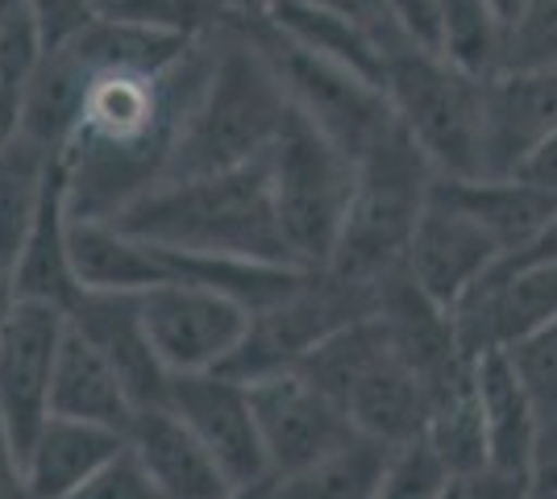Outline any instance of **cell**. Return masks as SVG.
Here are the masks:
<instances>
[{"instance_id": "1", "label": "cell", "mask_w": 557, "mask_h": 499, "mask_svg": "<svg viewBox=\"0 0 557 499\" xmlns=\"http://www.w3.org/2000/svg\"><path fill=\"white\" fill-rule=\"evenodd\" d=\"M212 38L166 34L100 9L71 34L88 67L79 113L59 150L71 221H113L163 184L175 134L209 75Z\"/></svg>"}, {"instance_id": "2", "label": "cell", "mask_w": 557, "mask_h": 499, "mask_svg": "<svg viewBox=\"0 0 557 499\" xmlns=\"http://www.w3.org/2000/svg\"><path fill=\"white\" fill-rule=\"evenodd\" d=\"M121 234L200 259L296 266L278 234L267 154L200 179H163L109 221ZM304 271V266H300Z\"/></svg>"}, {"instance_id": "3", "label": "cell", "mask_w": 557, "mask_h": 499, "mask_svg": "<svg viewBox=\"0 0 557 499\" xmlns=\"http://www.w3.org/2000/svg\"><path fill=\"white\" fill-rule=\"evenodd\" d=\"M287 113L292 100L242 22L216 29L209 75L175 134L163 179H200L255 163L275 146Z\"/></svg>"}, {"instance_id": "4", "label": "cell", "mask_w": 557, "mask_h": 499, "mask_svg": "<svg viewBox=\"0 0 557 499\" xmlns=\"http://www.w3.org/2000/svg\"><path fill=\"white\" fill-rule=\"evenodd\" d=\"M383 59V92L395 121L412 134L442 179L487 175V79L462 72L437 50L408 42L399 29L371 25Z\"/></svg>"}, {"instance_id": "5", "label": "cell", "mask_w": 557, "mask_h": 499, "mask_svg": "<svg viewBox=\"0 0 557 499\" xmlns=\"http://www.w3.org/2000/svg\"><path fill=\"white\" fill-rule=\"evenodd\" d=\"M433 184H437V166L395 121L358 159L354 200L325 271L379 291V284L404 266L412 234L429 209Z\"/></svg>"}, {"instance_id": "6", "label": "cell", "mask_w": 557, "mask_h": 499, "mask_svg": "<svg viewBox=\"0 0 557 499\" xmlns=\"http://www.w3.org/2000/svg\"><path fill=\"white\" fill-rule=\"evenodd\" d=\"M296 371L312 387H321L367 441L404 450L429 428V396L412 366L395 354L392 337L374 312L321 341Z\"/></svg>"}, {"instance_id": "7", "label": "cell", "mask_w": 557, "mask_h": 499, "mask_svg": "<svg viewBox=\"0 0 557 499\" xmlns=\"http://www.w3.org/2000/svg\"><path fill=\"white\" fill-rule=\"evenodd\" d=\"M267 171H271L278 234L287 241L292 262L304 271H325L354 200L358 163L300 109H292L283 121V134L267 150Z\"/></svg>"}, {"instance_id": "8", "label": "cell", "mask_w": 557, "mask_h": 499, "mask_svg": "<svg viewBox=\"0 0 557 499\" xmlns=\"http://www.w3.org/2000/svg\"><path fill=\"white\" fill-rule=\"evenodd\" d=\"M242 29L275 67L292 109H300L354 163L395 125L392 100L371 75L354 72L342 59L296 42L271 17H242Z\"/></svg>"}, {"instance_id": "9", "label": "cell", "mask_w": 557, "mask_h": 499, "mask_svg": "<svg viewBox=\"0 0 557 499\" xmlns=\"http://www.w3.org/2000/svg\"><path fill=\"white\" fill-rule=\"evenodd\" d=\"M371 312L374 287L349 284L333 271H308L287 296L250 312V329L221 371L237 383L296 371L321 341Z\"/></svg>"}, {"instance_id": "10", "label": "cell", "mask_w": 557, "mask_h": 499, "mask_svg": "<svg viewBox=\"0 0 557 499\" xmlns=\"http://www.w3.org/2000/svg\"><path fill=\"white\" fill-rule=\"evenodd\" d=\"M449 316L470 358L511 354L520 341L557 321V262L504 254Z\"/></svg>"}, {"instance_id": "11", "label": "cell", "mask_w": 557, "mask_h": 499, "mask_svg": "<svg viewBox=\"0 0 557 499\" xmlns=\"http://www.w3.org/2000/svg\"><path fill=\"white\" fill-rule=\"evenodd\" d=\"M141 316L171 375L221 371L250 329V309L209 284H163L141 291Z\"/></svg>"}, {"instance_id": "12", "label": "cell", "mask_w": 557, "mask_h": 499, "mask_svg": "<svg viewBox=\"0 0 557 499\" xmlns=\"http://www.w3.org/2000/svg\"><path fill=\"white\" fill-rule=\"evenodd\" d=\"M67 333V312L42 300H13L0 329V425L13 450L29 453L34 437L50 421L54 362Z\"/></svg>"}, {"instance_id": "13", "label": "cell", "mask_w": 557, "mask_h": 499, "mask_svg": "<svg viewBox=\"0 0 557 499\" xmlns=\"http://www.w3.org/2000/svg\"><path fill=\"white\" fill-rule=\"evenodd\" d=\"M166 404L180 412L200 446L216 458L233 491H246L271 478V462L258 437L250 387L230 379L225 371H205V375H171Z\"/></svg>"}, {"instance_id": "14", "label": "cell", "mask_w": 557, "mask_h": 499, "mask_svg": "<svg viewBox=\"0 0 557 499\" xmlns=\"http://www.w3.org/2000/svg\"><path fill=\"white\" fill-rule=\"evenodd\" d=\"M246 387H250L258 437H262V450L271 462V475L300 471L358 437L346 412L333 404L321 387L304 379L300 371L267 375Z\"/></svg>"}, {"instance_id": "15", "label": "cell", "mask_w": 557, "mask_h": 499, "mask_svg": "<svg viewBox=\"0 0 557 499\" xmlns=\"http://www.w3.org/2000/svg\"><path fill=\"white\" fill-rule=\"evenodd\" d=\"M499 259H504V250L495 246L487 229L433 191L417 234H412V246L404 254V271L412 275V284L429 300H437L445 312H454L458 300Z\"/></svg>"}, {"instance_id": "16", "label": "cell", "mask_w": 557, "mask_h": 499, "mask_svg": "<svg viewBox=\"0 0 557 499\" xmlns=\"http://www.w3.org/2000/svg\"><path fill=\"white\" fill-rule=\"evenodd\" d=\"M71 329H79L104 362L113 366L129 400L138 408L166 404L171 371L154 350L146 316H141V291H109V287H84L79 300L67 309Z\"/></svg>"}, {"instance_id": "17", "label": "cell", "mask_w": 557, "mask_h": 499, "mask_svg": "<svg viewBox=\"0 0 557 499\" xmlns=\"http://www.w3.org/2000/svg\"><path fill=\"white\" fill-rule=\"evenodd\" d=\"M125 446L138 458L159 499H230L233 487L200 437L171 404L138 408L125 428Z\"/></svg>"}, {"instance_id": "18", "label": "cell", "mask_w": 557, "mask_h": 499, "mask_svg": "<svg viewBox=\"0 0 557 499\" xmlns=\"http://www.w3.org/2000/svg\"><path fill=\"white\" fill-rule=\"evenodd\" d=\"M557 129V67L487 79V175H516Z\"/></svg>"}, {"instance_id": "19", "label": "cell", "mask_w": 557, "mask_h": 499, "mask_svg": "<svg viewBox=\"0 0 557 499\" xmlns=\"http://www.w3.org/2000/svg\"><path fill=\"white\" fill-rule=\"evenodd\" d=\"M433 191L449 200L454 209H462L466 216H474L504 254L529 250L557 216V196L533 188L516 175H474V179H442L437 175Z\"/></svg>"}, {"instance_id": "20", "label": "cell", "mask_w": 557, "mask_h": 499, "mask_svg": "<svg viewBox=\"0 0 557 499\" xmlns=\"http://www.w3.org/2000/svg\"><path fill=\"white\" fill-rule=\"evenodd\" d=\"M125 450V433L71 416H50L25 453V478L34 499H71L96 471Z\"/></svg>"}, {"instance_id": "21", "label": "cell", "mask_w": 557, "mask_h": 499, "mask_svg": "<svg viewBox=\"0 0 557 499\" xmlns=\"http://www.w3.org/2000/svg\"><path fill=\"white\" fill-rule=\"evenodd\" d=\"M138 404L129 400L125 383L104 354L79 329L63 333L59 346V362H54V387H50V416H71V421H88V425H104L125 433L134 421Z\"/></svg>"}, {"instance_id": "22", "label": "cell", "mask_w": 557, "mask_h": 499, "mask_svg": "<svg viewBox=\"0 0 557 499\" xmlns=\"http://www.w3.org/2000/svg\"><path fill=\"white\" fill-rule=\"evenodd\" d=\"M474 383L487 428V471L516 475L529 483V458L536 441V404L516 375L508 354L474 358Z\"/></svg>"}, {"instance_id": "23", "label": "cell", "mask_w": 557, "mask_h": 499, "mask_svg": "<svg viewBox=\"0 0 557 499\" xmlns=\"http://www.w3.org/2000/svg\"><path fill=\"white\" fill-rule=\"evenodd\" d=\"M71 213H67V175L63 163L54 171L47 191V204L38 213V225L25 241L22 259L13 266V291L22 300H42L54 309L67 312L79 300V275H75V262H71Z\"/></svg>"}, {"instance_id": "24", "label": "cell", "mask_w": 557, "mask_h": 499, "mask_svg": "<svg viewBox=\"0 0 557 499\" xmlns=\"http://www.w3.org/2000/svg\"><path fill=\"white\" fill-rule=\"evenodd\" d=\"M54 171H59V150L38 142L25 129L0 150V275L9 279L47 204Z\"/></svg>"}, {"instance_id": "25", "label": "cell", "mask_w": 557, "mask_h": 499, "mask_svg": "<svg viewBox=\"0 0 557 499\" xmlns=\"http://www.w3.org/2000/svg\"><path fill=\"white\" fill-rule=\"evenodd\" d=\"M392 453L395 450L379 441L354 437L342 450L325 453L300 471L271 475L258 487V499H374L392 466Z\"/></svg>"}, {"instance_id": "26", "label": "cell", "mask_w": 557, "mask_h": 499, "mask_svg": "<svg viewBox=\"0 0 557 499\" xmlns=\"http://www.w3.org/2000/svg\"><path fill=\"white\" fill-rule=\"evenodd\" d=\"M557 67V0H520V13L508 25L504 72Z\"/></svg>"}, {"instance_id": "27", "label": "cell", "mask_w": 557, "mask_h": 499, "mask_svg": "<svg viewBox=\"0 0 557 499\" xmlns=\"http://www.w3.org/2000/svg\"><path fill=\"white\" fill-rule=\"evenodd\" d=\"M454 483V471L442 462L429 437L392 453V466L383 475V487L374 499H442L445 487Z\"/></svg>"}, {"instance_id": "28", "label": "cell", "mask_w": 557, "mask_h": 499, "mask_svg": "<svg viewBox=\"0 0 557 499\" xmlns=\"http://www.w3.org/2000/svg\"><path fill=\"white\" fill-rule=\"evenodd\" d=\"M511 366L524 383L529 400L536 404V416H554L557 412V321L533 333L529 341H520L511 350Z\"/></svg>"}, {"instance_id": "29", "label": "cell", "mask_w": 557, "mask_h": 499, "mask_svg": "<svg viewBox=\"0 0 557 499\" xmlns=\"http://www.w3.org/2000/svg\"><path fill=\"white\" fill-rule=\"evenodd\" d=\"M379 17L399 29L408 42L442 54V25H445V0H374Z\"/></svg>"}, {"instance_id": "30", "label": "cell", "mask_w": 557, "mask_h": 499, "mask_svg": "<svg viewBox=\"0 0 557 499\" xmlns=\"http://www.w3.org/2000/svg\"><path fill=\"white\" fill-rule=\"evenodd\" d=\"M71 499H159V491H154V483L146 478L138 458L125 446L104 471H96Z\"/></svg>"}, {"instance_id": "31", "label": "cell", "mask_w": 557, "mask_h": 499, "mask_svg": "<svg viewBox=\"0 0 557 499\" xmlns=\"http://www.w3.org/2000/svg\"><path fill=\"white\" fill-rule=\"evenodd\" d=\"M529 499H557V412L536 416V441L529 458Z\"/></svg>"}, {"instance_id": "32", "label": "cell", "mask_w": 557, "mask_h": 499, "mask_svg": "<svg viewBox=\"0 0 557 499\" xmlns=\"http://www.w3.org/2000/svg\"><path fill=\"white\" fill-rule=\"evenodd\" d=\"M458 499H529V483L483 466L479 475L458 478Z\"/></svg>"}, {"instance_id": "33", "label": "cell", "mask_w": 557, "mask_h": 499, "mask_svg": "<svg viewBox=\"0 0 557 499\" xmlns=\"http://www.w3.org/2000/svg\"><path fill=\"white\" fill-rule=\"evenodd\" d=\"M516 179H524V184H533V188L557 196V129L545 138V142L536 146L524 163H520Z\"/></svg>"}, {"instance_id": "34", "label": "cell", "mask_w": 557, "mask_h": 499, "mask_svg": "<svg viewBox=\"0 0 557 499\" xmlns=\"http://www.w3.org/2000/svg\"><path fill=\"white\" fill-rule=\"evenodd\" d=\"M0 499H34L29 496V478H25L22 453L13 450L4 425H0Z\"/></svg>"}, {"instance_id": "35", "label": "cell", "mask_w": 557, "mask_h": 499, "mask_svg": "<svg viewBox=\"0 0 557 499\" xmlns=\"http://www.w3.org/2000/svg\"><path fill=\"white\" fill-rule=\"evenodd\" d=\"M22 100H25L22 88H13V84L0 79V150L22 134Z\"/></svg>"}, {"instance_id": "36", "label": "cell", "mask_w": 557, "mask_h": 499, "mask_svg": "<svg viewBox=\"0 0 557 499\" xmlns=\"http://www.w3.org/2000/svg\"><path fill=\"white\" fill-rule=\"evenodd\" d=\"M520 259H554L557 262V216L545 225V234H541L529 250H520Z\"/></svg>"}, {"instance_id": "37", "label": "cell", "mask_w": 557, "mask_h": 499, "mask_svg": "<svg viewBox=\"0 0 557 499\" xmlns=\"http://www.w3.org/2000/svg\"><path fill=\"white\" fill-rule=\"evenodd\" d=\"M13 300H17L13 279H9V275H0V329H4V316H9V309H13Z\"/></svg>"}, {"instance_id": "38", "label": "cell", "mask_w": 557, "mask_h": 499, "mask_svg": "<svg viewBox=\"0 0 557 499\" xmlns=\"http://www.w3.org/2000/svg\"><path fill=\"white\" fill-rule=\"evenodd\" d=\"M487 4L499 13V22H504V25H511V22H516V13H520V0H487Z\"/></svg>"}, {"instance_id": "39", "label": "cell", "mask_w": 557, "mask_h": 499, "mask_svg": "<svg viewBox=\"0 0 557 499\" xmlns=\"http://www.w3.org/2000/svg\"><path fill=\"white\" fill-rule=\"evenodd\" d=\"M258 487H262V483H258ZM258 487H246V491H233L230 499H258Z\"/></svg>"}, {"instance_id": "40", "label": "cell", "mask_w": 557, "mask_h": 499, "mask_svg": "<svg viewBox=\"0 0 557 499\" xmlns=\"http://www.w3.org/2000/svg\"><path fill=\"white\" fill-rule=\"evenodd\" d=\"M367 4H371V9H374V0H367ZM374 13H379V9H374Z\"/></svg>"}]
</instances>
